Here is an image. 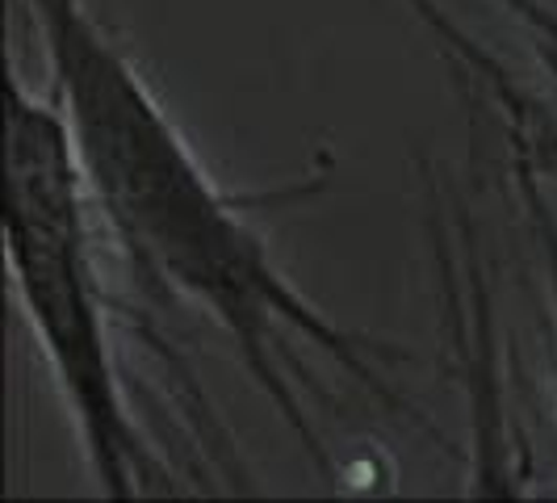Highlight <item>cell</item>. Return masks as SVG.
<instances>
[{
	"instance_id": "1",
	"label": "cell",
	"mask_w": 557,
	"mask_h": 503,
	"mask_svg": "<svg viewBox=\"0 0 557 503\" xmlns=\"http://www.w3.org/2000/svg\"><path fill=\"white\" fill-rule=\"evenodd\" d=\"M51 93L81 151L97 219L143 290L194 303L235 344L239 361L319 470L327 449L294 387L289 340L344 365L391 412L416 419L386 373L391 348L348 332L289 281L248 197L226 194L194 143L160 106L139 63L88 9V0H29Z\"/></svg>"
},
{
	"instance_id": "2",
	"label": "cell",
	"mask_w": 557,
	"mask_h": 503,
	"mask_svg": "<svg viewBox=\"0 0 557 503\" xmlns=\"http://www.w3.org/2000/svg\"><path fill=\"white\" fill-rule=\"evenodd\" d=\"M97 206L63 106L4 84V252L13 294L72 416L81 457L106 500L164 495L172 470L139 432L110 340L97 265Z\"/></svg>"
},
{
	"instance_id": "3",
	"label": "cell",
	"mask_w": 557,
	"mask_h": 503,
	"mask_svg": "<svg viewBox=\"0 0 557 503\" xmlns=\"http://www.w3.org/2000/svg\"><path fill=\"white\" fill-rule=\"evenodd\" d=\"M411 9L419 13V22L432 29V38H436V47L448 56V63L461 68V72H470V76L491 93V101H495V110H499V122L507 126V139L524 143L529 156L541 164V172L557 176V118L554 113L532 106L529 93L511 81L499 63L486 56L436 0H411Z\"/></svg>"
},
{
	"instance_id": "4",
	"label": "cell",
	"mask_w": 557,
	"mask_h": 503,
	"mask_svg": "<svg viewBox=\"0 0 557 503\" xmlns=\"http://www.w3.org/2000/svg\"><path fill=\"white\" fill-rule=\"evenodd\" d=\"M511 151V181H516V194H520V210H524V223H529L532 248L541 256V269H545V290H549V315H554V344H557V210L545 185H541V164L529 156V147L516 139H507ZM557 353V348H554Z\"/></svg>"
},
{
	"instance_id": "5",
	"label": "cell",
	"mask_w": 557,
	"mask_h": 503,
	"mask_svg": "<svg viewBox=\"0 0 557 503\" xmlns=\"http://www.w3.org/2000/svg\"><path fill=\"white\" fill-rule=\"evenodd\" d=\"M549 4H557V0H549Z\"/></svg>"
}]
</instances>
